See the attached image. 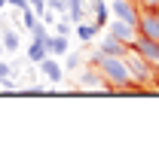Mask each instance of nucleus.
I'll return each instance as SVG.
<instances>
[{"label": "nucleus", "mask_w": 159, "mask_h": 152, "mask_svg": "<svg viewBox=\"0 0 159 152\" xmlns=\"http://www.w3.org/2000/svg\"><path fill=\"white\" fill-rule=\"evenodd\" d=\"M92 67H98V73L104 76L107 88L129 91V88L135 85V79H132V73H129L125 61H122L119 55H104V52H98V55H95V61H92Z\"/></svg>", "instance_id": "f257e3e1"}, {"label": "nucleus", "mask_w": 159, "mask_h": 152, "mask_svg": "<svg viewBox=\"0 0 159 152\" xmlns=\"http://www.w3.org/2000/svg\"><path fill=\"white\" fill-rule=\"evenodd\" d=\"M122 61H125V67H129V73H132L135 82H150V79H153V67H150L138 52H132V49H129V52L122 55Z\"/></svg>", "instance_id": "f03ea898"}, {"label": "nucleus", "mask_w": 159, "mask_h": 152, "mask_svg": "<svg viewBox=\"0 0 159 152\" xmlns=\"http://www.w3.org/2000/svg\"><path fill=\"white\" fill-rule=\"evenodd\" d=\"M132 52H138L153 70H159V40H150V37H138L132 43Z\"/></svg>", "instance_id": "7ed1b4c3"}, {"label": "nucleus", "mask_w": 159, "mask_h": 152, "mask_svg": "<svg viewBox=\"0 0 159 152\" xmlns=\"http://www.w3.org/2000/svg\"><path fill=\"white\" fill-rule=\"evenodd\" d=\"M138 37L159 40V9H141V15H138Z\"/></svg>", "instance_id": "20e7f679"}, {"label": "nucleus", "mask_w": 159, "mask_h": 152, "mask_svg": "<svg viewBox=\"0 0 159 152\" xmlns=\"http://www.w3.org/2000/svg\"><path fill=\"white\" fill-rule=\"evenodd\" d=\"M110 9H113V15L122 21H132V24H138V15H141V6L135 0H110Z\"/></svg>", "instance_id": "39448f33"}, {"label": "nucleus", "mask_w": 159, "mask_h": 152, "mask_svg": "<svg viewBox=\"0 0 159 152\" xmlns=\"http://www.w3.org/2000/svg\"><path fill=\"white\" fill-rule=\"evenodd\" d=\"M110 34L116 40H122V43H135L138 40V24H132V21H122V19H113L110 21Z\"/></svg>", "instance_id": "423d86ee"}, {"label": "nucleus", "mask_w": 159, "mask_h": 152, "mask_svg": "<svg viewBox=\"0 0 159 152\" xmlns=\"http://www.w3.org/2000/svg\"><path fill=\"white\" fill-rule=\"evenodd\" d=\"M129 49H132V46L122 43V40H116L113 34H104V40H101V46H98V52H104V55H119V58L125 55Z\"/></svg>", "instance_id": "0eeeda50"}, {"label": "nucleus", "mask_w": 159, "mask_h": 152, "mask_svg": "<svg viewBox=\"0 0 159 152\" xmlns=\"http://www.w3.org/2000/svg\"><path fill=\"white\" fill-rule=\"evenodd\" d=\"M40 70L49 76L52 82H61V64L55 61V55H46L43 61H40Z\"/></svg>", "instance_id": "6e6552de"}, {"label": "nucleus", "mask_w": 159, "mask_h": 152, "mask_svg": "<svg viewBox=\"0 0 159 152\" xmlns=\"http://www.w3.org/2000/svg\"><path fill=\"white\" fill-rule=\"evenodd\" d=\"M46 52H49V55H64V52H67V37H64V34L46 37Z\"/></svg>", "instance_id": "1a4fd4ad"}, {"label": "nucleus", "mask_w": 159, "mask_h": 152, "mask_svg": "<svg viewBox=\"0 0 159 152\" xmlns=\"http://www.w3.org/2000/svg\"><path fill=\"white\" fill-rule=\"evenodd\" d=\"M98 31H101L98 24H86V21H77V37L83 40V43L95 40V34H98Z\"/></svg>", "instance_id": "9d476101"}, {"label": "nucleus", "mask_w": 159, "mask_h": 152, "mask_svg": "<svg viewBox=\"0 0 159 152\" xmlns=\"http://www.w3.org/2000/svg\"><path fill=\"white\" fill-rule=\"evenodd\" d=\"M46 55H49V52H46V43H40V40H34V43H31V49H28V58H31L34 64H40V61H43Z\"/></svg>", "instance_id": "9b49d317"}, {"label": "nucleus", "mask_w": 159, "mask_h": 152, "mask_svg": "<svg viewBox=\"0 0 159 152\" xmlns=\"http://www.w3.org/2000/svg\"><path fill=\"white\" fill-rule=\"evenodd\" d=\"M83 12H86V3L83 0H67V15H70V21H83Z\"/></svg>", "instance_id": "f8f14e48"}, {"label": "nucleus", "mask_w": 159, "mask_h": 152, "mask_svg": "<svg viewBox=\"0 0 159 152\" xmlns=\"http://www.w3.org/2000/svg\"><path fill=\"white\" fill-rule=\"evenodd\" d=\"M92 9H95V24L104 27V24H107V3H104V0H95Z\"/></svg>", "instance_id": "ddd939ff"}, {"label": "nucleus", "mask_w": 159, "mask_h": 152, "mask_svg": "<svg viewBox=\"0 0 159 152\" xmlns=\"http://www.w3.org/2000/svg\"><path fill=\"white\" fill-rule=\"evenodd\" d=\"M0 40H3V49H6V52H16V49H19V37H16L12 31H0Z\"/></svg>", "instance_id": "4468645a"}, {"label": "nucleus", "mask_w": 159, "mask_h": 152, "mask_svg": "<svg viewBox=\"0 0 159 152\" xmlns=\"http://www.w3.org/2000/svg\"><path fill=\"white\" fill-rule=\"evenodd\" d=\"M83 82H86V85H107V82H104V76L98 73V67H95V70H89V73L83 76Z\"/></svg>", "instance_id": "2eb2a0df"}, {"label": "nucleus", "mask_w": 159, "mask_h": 152, "mask_svg": "<svg viewBox=\"0 0 159 152\" xmlns=\"http://www.w3.org/2000/svg\"><path fill=\"white\" fill-rule=\"evenodd\" d=\"M31 34H34V40H40V43H46V37H49V34H46V24H43V21H34Z\"/></svg>", "instance_id": "dca6fc26"}, {"label": "nucleus", "mask_w": 159, "mask_h": 152, "mask_svg": "<svg viewBox=\"0 0 159 152\" xmlns=\"http://www.w3.org/2000/svg\"><path fill=\"white\" fill-rule=\"evenodd\" d=\"M9 76H12V67H9V64H6V61L0 58V82H6Z\"/></svg>", "instance_id": "f3484780"}, {"label": "nucleus", "mask_w": 159, "mask_h": 152, "mask_svg": "<svg viewBox=\"0 0 159 152\" xmlns=\"http://www.w3.org/2000/svg\"><path fill=\"white\" fill-rule=\"evenodd\" d=\"M31 9H37V15H46V0H28Z\"/></svg>", "instance_id": "a211bd4d"}, {"label": "nucleus", "mask_w": 159, "mask_h": 152, "mask_svg": "<svg viewBox=\"0 0 159 152\" xmlns=\"http://www.w3.org/2000/svg\"><path fill=\"white\" fill-rule=\"evenodd\" d=\"M9 6H16V9H21V12H25L31 3H28V0H9Z\"/></svg>", "instance_id": "6ab92c4d"}, {"label": "nucleus", "mask_w": 159, "mask_h": 152, "mask_svg": "<svg viewBox=\"0 0 159 152\" xmlns=\"http://www.w3.org/2000/svg\"><path fill=\"white\" fill-rule=\"evenodd\" d=\"M58 34H64V37H67V34H70V24H67V21H64V19L58 21Z\"/></svg>", "instance_id": "aec40b11"}, {"label": "nucleus", "mask_w": 159, "mask_h": 152, "mask_svg": "<svg viewBox=\"0 0 159 152\" xmlns=\"http://www.w3.org/2000/svg\"><path fill=\"white\" fill-rule=\"evenodd\" d=\"M67 67H80V55H70V58H67Z\"/></svg>", "instance_id": "412c9836"}, {"label": "nucleus", "mask_w": 159, "mask_h": 152, "mask_svg": "<svg viewBox=\"0 0 159 152\" xmlns=\"http://www.w3.org/2000/svg\"><path fill=\"white\" fill-rule=\"evenodd\" d=\"M6 6H9V0H0V12H3V9H6Z\"/></svg>", "instance_id": "4be33fe9"}, {"label": "nucleus", "mask_w": 159, "mask_h": 152, "mask_svg": "<svg viewBox=\"0 0 159 152\" xmlns=\"http://www.w3.org/2000/svg\"><path fill=\"white\" fill-rule=\"evenodd\" d=\"M3 52H6V49H3V43H0V58H3Z\"/></svg>", "instance_id": "5701e85b"}]
</instances>
